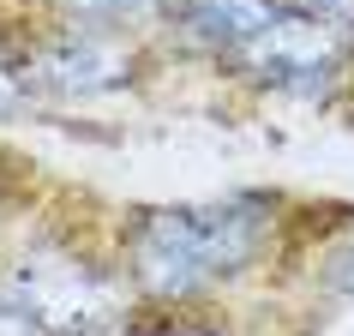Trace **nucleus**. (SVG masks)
Wrapping results in <instances>:
<instances>
[{
    "instance_id": "39448f33",
    "label": "nucleus",
    "mask_w": 354,
    "mask_h": 336,
    "mask_svg": "<svg viewBox=\"0 0 354 336\" xmlns=\"http://www.w3.org/2000/svg\"><path fill=\"white\" fill-rule=\"evenodd\" d=\"M162 12H180L187 19L192 37L216 42V48H241V42H252L264 30V24L282 12V0H156Z\"/></svg>"
},
{
    "instance_id": "1a4fd4ad",
    "label": "nucleus",
    "mask_w": 354,
    "mask_h": 336,
    "mask_svg": "<svg viewBox=\"0 0 354 336\" xmlns=\"http://www.w3.org/2000/svg\"><path fill=\"white\" fill-rule=\"evenodd\" d=\"M295 6H306V12H318V19L342 24V30H354V0H295Z\"/></svg>"
},
{
    "instance_id": "7ed1b4c3",
    "label": "nucleus",
    "mask_w": 354,
    "mask_h": 336,
    "mask_svg": "<svg viewBox=\"0 0 354 336\" xmlns=\"http://www.w3.org/2000/svg\"><path fill=\"white\" fill-rule=\"evenodd\" d=\"M6 288L30 306L42 336H102V330L120 324V288H114V277L84 264V259L37 252V259H24L12 270Z\"/></svg>"
},
{
    "instance_id": "6e6552de",
    "label": "nucleus",
    "mask_w": 354,
    "mask_h": 336,
    "mask_svg": "<svg viewBox=\"0 0 354 336\" xmlns=\"http://www.w3.org/2000/svg\"><path fill=\"white\" fill-rule=\"evenodd\" d=\"M324 288L342 300H354V241L342 246V252H330V264H324Z\"/></svg>"
},
{
    "instance_id": "f257e3e1",
    "label": "nucleus",
    "mask_w": 354,
    "mask_h": 336,
    "mask_svg": "<svg viewBox=\"0 0 354 336\" xmlns=\"http://www.w3.org/2000/svg\"><path fill=\"white\" fill-rule=\"evenodd\" d=\"M270 241V198L234 192L210 205L145 210L127 234L132 282L156 300H192L223 277H241Z\"/></svg>"
},
{
    "instance_id": "20e7f679",
    "label": "nucleus",
    "mask_w": 354,
    "mask_h": 336,
    "mask_svg": "<svg viewBox=\"0 0 354 336\" xmlns=\"http://www.w3.org/2000/svg\"><path fill=\"white\" fill-rule=\"evenodd\" d=\"M19 84L37 96H60V102H91V96H109V91L132 84V55L114 48L102 30H78V37H60L42 55H30Z\"/></svg>"
},
{
    "instance_id": "f03ea898",
    "label": "nucleus",
    "mask_w": 354,
    "mask_h": 336,
    "mask_svg": "<svg viewBox=\"0 0 354 336\" xmlns=\"http://www.w3.org/2000/svg\"><path fill=\"white\" fill-rule=\"evenodd\" d=\"M348 48H354V30L318 19V12H306L295 0H282V12L252 42H241L234 60L259 84H277L288 96H324L336 84V73L348 66Z\"/></svg>"
},
{
    "instance_id": "0eeeda50",
    "label": "nucleus",
    "mask_w": 354,
    "mask_h": 336,
    "mask_svg": "<svg viewBox=\"0 0 354 336\" xmlns=\"http://www.w3.org/2000/svg\"><path fill=\"white\" fill-rule=\"evenodd\" d=\"M0 336H42L37 318H30V306H24L12 288H0Z\"/></svg>"
},
{
    "instance_id": "423d86ee",
    "label": "nucleus",
    "mask_w": 354,
    "mask_h": 336,
    "mask_svg": "<svg viewBox=\"0 0 354 336\" xmlns=\"http://www.w3.org/2000/svg\"><path fill=\"white\" fill-rule=\"evenodd\" d=\"M66 12L84 19L91 30H109V24H127V19H150L156 0H66Z\"/></svg>"
}]
</instances>
